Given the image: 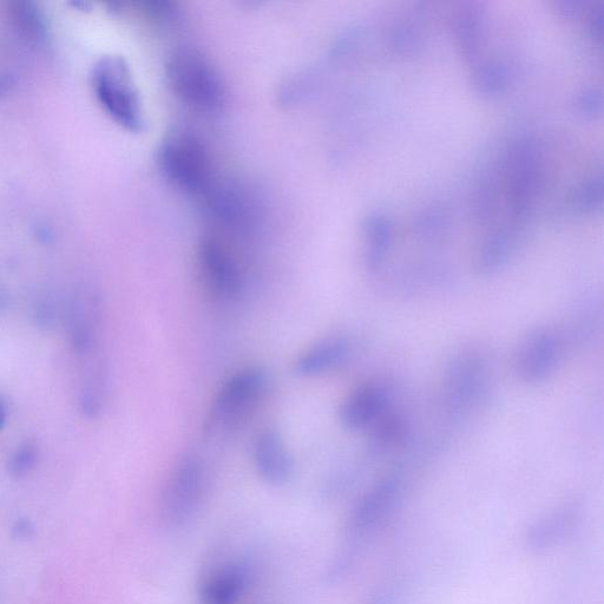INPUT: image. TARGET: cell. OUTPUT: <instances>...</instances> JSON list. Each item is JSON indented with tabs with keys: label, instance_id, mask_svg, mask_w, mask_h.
<instances>
[{
	"label": "cell",
	"instance_id": "1",
	"mask_svg": "<svg viewBox=\"0 0 604 604\" xmlns=\"http://www.w3.org/2000/svg\"><path fill=\"white\" fill-rule=\"evenodd\" d=\"M492 382V367L487 354L466 349L445 365L439 386V410L452 422L468 418L487 403Z\"/></svg>",
	"mask_w": 604,
	"mask_h": 604
},
{
	"label": "cell",
	"instance_id": "2",
	"mask_svg": "<svg viewBox=\"0 0 604 604\" xmlns=\"http://www.w3.org/2000/svg\"><path fill=\"white\" fill-rule=\"evenodd\" d=\"M404 490V475L395 471L379 478L360 496L347 520L346 550L333 568V577L344 575L353 566L361 547L397 510Z\"/></svg>",
	"mask_w": 604,
	"mask_h": 604
},
{
	"label": "cell",
	"instance_id": "3",
	"mask_svg": "<svg viewBox=\"0 0 604 604\" xmlns=\"http://www.w3.org/2000/svg\"><path fill=\"white\" fill-rule=\"evenodd\" d=\"M264 367H242L225 380L210 404L203 432L208 438L228 435L251 415L267 389Z\"/></svg>",
	"mask_w": 604,
	"mask_h": 604
},
{
	"label": "cell",
	"instance_id": "4",
	"mask_svg": "<svg viewBox=\"0 0 604 604\" xmlns=\"http://www.w3.org/2000/svg\"><path fill=\"white\" fill-rule=\"evenodd\" d=\"M157 162L174 187L192 195H208L215 187L212 156L198 137L189 134L169 136L161 144Z\"/></svg>",
	"mask_w": 604,
	"mask_h": 604
},
{
	"label": "cell",
	"instance_id": "5",
	"mask_svg": "<svg viewBox=\"0 0 604 604\" xmlns=\"http://www.w3.org/2000/svg\"><path fill=\"white\" fill-rule=\"evenodd\" d=\"M167 80L179 100L198 111H214L221 107L225 89L212 63L192 48L174 51L166 67Z\"/></svg>",
	"mask_w": 604,
	"mask_h": 604
},
{
	"label": "cell",
	"instance_id": "6",
	"mask_svg": "<svg viewBox=\"0 0 604 604\" xmlns=\"http://www.w3.org/2000/svg\"><path fill=\"white\" fill-rule=\"evenodd\" d=\"M205 492V466L198 456L188 453L176 462L164 485L160 511L166 527H186L198 514Z\"/></svg>",
	"mask_w": 604,
	"mask_h": 604
},
{
	"label": "cell",
	"instance_id": "7",
	"mask_svg": "<svg viewBox=\"0 0 604 604\" xmlns=\"http://www.w3.org/2000/svg\"><path fill=\"white\" fill-rule=\"evenodd\" d=\"M566 352L563 334L550 326L531 330L518 344L514 356V371L524 384L546 383L557 372Z\"/></svg>",
	"mask_w": 604,
	"mask_h": 604
},
{
	"label": "cell",
	"instance_id": "8",
	"mask_svg": "<svg viewBox=\"0 0 604 604\" xmlns=\"http://www.w3.org/2000/svg\"><path fill=\"white\" fill-rule=\"evenodd\" d=\"M97 95L107 113L122 127L137 131L143 126L139 95L126 63L110 58L98 68Z\"/></svg>",
	"mask_w": 604,
	"mask_h": 604
},
{
	"label": "cell",
	"instance_id": "9",
	"mask_svg": "<svg viewBox=\"0 0 604 604\" xmlns=\"http://www.w3.org/2000/svg\"><path fill=\"white\" fill-rule=\"evenodd\" d=\"M198 267L203 286L213 298L228 301L238 297L244 285L241 267L219 236L203 238L198 248Z\"/></svg>",
	"mask_w": 604,
	"mask_h": 604
},
{
	"label": "cell",
	"instance_id": "10",
	"mask_svg": "<svg viewBox=\"0 0 604 604\" xmlns=\"http://www.w3.org/2000/svg\"><path fill=\"white\" fill-rule=\"evenodd\" d=\"M392 409L393 392L390 387L380 382H367L345 397L338 417L346 430L367 432Z\"/></svg>",
	"mask_w": 604,
	"mask_h": 604
},
{
	"label": "cell",
	"instance_id": "11",
	"mask_svg": "<svg viewBox=\"0 0 604 604\" xmlns=\"http://www.w3.org/2000/svg\"><path fill=\"white\" fill-rule=\"evenodd\" d=\"M251 581V567L244 561L215 564L200 583L198 604H239Z\"/></svg>",
	"mask_w": 604,
	"mask_h": 604
},
{
	"label": "cell",
	"instance_id": "12",
	"mask_svg": "<svg viewBox=\"0 0 604 604\" xmlns=\"http://www.w3.org/2000/svg\"><path fill=\"white\" fill-rule=\"evenodd\" d=\"M67 321L72 350L81 358L91 356L100 328V295L88 288L77 291L69 301Z\"/></svg>",
	"mask_w": 604,
	"mask_h": 604
},
{
	"label": "cell",
	"instance_id": "13",
	"mask_svg": "<svg viewBox=\"0 0 604 604\" xmlns=\"http://www.w3.org/2000/svg\"><path fill=\"white\" fill-rule=\"evenodd\" d=\"M253 462L262 481L280 487L290 481L294 463L284 439L272 428L261 430L253 442Z\"/></svg>",
	"mask_w": 604,
	"mask_h": 604
},
{
	"label": "cell",
	"instance_id": "14",
	"mask_svg": "<svg viewBox=\"0 0 604 604\" xmlns=\"http://www.w3.org/2000/svg\"><path fill=\"white\" fill-rule=\"evenodd\" d=\"M352 343L344 336L315 341L293 361V372L300 378H317L345 365L352 356Z\"/></svg>",
	"mask_w": 604,
	"mask_h": 604
},
{
	"label": "cell",
	"instance_id": "15",
	"mask_svg": "<svg viewBox=\"0 0 604 604\" xmlns=\"http://www.w3.org/2000/svg\"><path fill=\"white\" fill-rule=\"evenodd\" d=\"M579 520V505H563L530 525L524 537L525 547L533 553H544L563 541Z\"/></svg>",
	"mask_w": 604,
	"mask_h": 604
},
{
	"label": "cell",
	"instance_id": "16",
	"mask_svg": "<svg viewBox=\"0 0 604 604\" xmlns=\"http://www.w3.org/2000/svg\"><path fill=\"white\" fill-rule=\"evenodd\" d=\"M516 240L515 229L502 227L492 231L478 248L475 258L476 271L482 275H491L500 271L507 265L514 252Z\"/></svg>",
	"mask_w": 604,
	"mask_h": 604
},
{
	"label": "cell",
	"instance_id": "17",
	"mask_svg": "<svg viewBox=\"0 0 604 604\" xmlns=\"http://www.w3.org/2000/svg\"><path fill=\"white\" fill-rule=\"evenodd\" d=\"M367 433H369L371 456L383 457L402 448L406 439L409 438L410 425L402 413L397 412L393 407Z\"/></svg>",
	"mask_w": 604,
	"mask_h": 604
},
{
	"label": "cell",
	"instance_id": "18",
	"mask_svg": "<svg viewBox=\"0 0 604 604\" xmlns=\"http://www.w3.org/2000/svg\"><path fill=\"white\" fill-rule=\"evenodd\" d=\"M485 10L481 3L462 4L452 19V31L457 38L463 56L474 62L478 54L481 30L484 26Z\"/></svg>",
	"mask_w": 604,
	"mask_h": 604
},
{
	"label": "cell",
	"instance_id": "19",
	"mask_svg": "<svg viewBox=\"0 0 604 604\" xmlns=\"http://www.w3.org/2000/svg\"><path fill=\"white\" fill-rule=\"evenodd\" d=\"M365 264L371 272L383 267L393 242V222L389 216L374 212L366 219Z\"/></svg>",
	"mask_w": 604,
	"mask_h": 604
},
{
	"label": "cell",
	"instance_id": "20",
	"mask_svg": "<svg viewBox=\"0 0 604 604\" xmlns=\"http://www.w3.org/2000/svg\"><path fill=\"white\" fill-rule=\"evenodd\" d=\"M108 396V372L103 361H96L84 380L80 395V409L84 417H101Z\"/></svg>",
	"mask_w": 604,
	"mask_h": 604
},
{
	"label": "cell",
	"instance_id": "21",
	"mask_svg": "<svg viewBox=\"0 0 604 604\" xmlns=\"http://www.w3.org/2000/svg\"><path fill=\"white\" fill-rule=\"evenodd\" d=\"M472 77H474V84L479 93L497 94L507 87L509 69L502 63L489 62L478 67Z\"/></svg>",
	"mask_w": 604,
	"mask_h": 604
},
{
	"label": "cell",
	"instance_id": "22",
	"mask_svg": "<svg viewBox=\"0 0 604 604\" xmlns=\"http://www.w3.org/2000/svg\"><path fill=\"white\" fill-rule=\"evenodd\" d=\"M448 225V218H446L443 210L437 207L423 210L415 220L416 231L429 241L441 239Z\"/></svg>",
	"mask_w": 604,
	"mask_h": 604
},
{
	"label": "cell",
	"instance_id": "23",
	"mask_svg": "<svg viewBox=\"0 0 604 604\" xmlns=\"http://www.w3.org/2000/svg\"><path fill=\"white\" fill-rule=\"evenodd\" d=\"M574 194L575 206L582 210H593L599 207L603 199V181L601 175H594L584 180Z\"/></svg>",
	"mask_w": 604,
	"mask_h": 604
},
{
	"label": "cell",
	"instance_id": "24",
	"mask_svg": "<svg viewBox=\"0 0 604 604\" xmlns=\"http://www.w3.org/2000/svg\"><path fill=\"white\" fill-rule=\"evenodd\" d=\"M37 462V446L32 443H25L19 446L10 459V474L15 477H24L35 469Z\"/></svg>",
	"mask_w": 604,
	"mask_h": 604
},
{
	"label": "cell",
	"instance_id": "25",
	"mask_svg": "<svg viewBox=\"0 0 604 604\" xmlns=\"http://www.w3.org/2000/svg\"><path fill=\"white\" fill-rule=\"evenodd\" d=\"M34 318L36 324L39 327L45 328V330L54 327L57 321L55 302L48 297L38 299L34 307Z\"/></svg>",
	"mask_w": 604,
	"mask_h": 604
},
{
	"label": "cell",
	"instance_id": "26",
	"mask_svg": "<svg viewBox=\"0 0 604 604\" xmlns=\"http://www.w3.org/2000/svg\"><path fill=\"white\" fill-rule=\"evenodd\" d=\"M602 91L596 88L584 89L582 93L577 96L576 107L584 115L594 116L600 113L602 109Z\"/></svg>",
	"mask_w": 604,
	"mask_h": 604
},
{
	"label": "cell",
	"instance_id": "27",
	"mask_svg": "<svg viewBox=\"0 0 604 604\" xmlns=\"http://www.w3.org/2000/svg\"><path fill=\"white\" fill-rule=\"evenodd\" d=\"M589 31L595 41L601 43L603 36V6H595L589 16Z\"/></svg>",
	"mask_w": 604,
	"mask_h": 604
},
{
	"label": "cell",
	"instance_id": "28",
	"mask_svg": "<svg viewBox=\"0 0 604 604\" xmlns=\"http://www.w3.org/2000/svg\"><path fill=\"white\" fill-rule=\"evenodd\" d=\"M35 536V525L31 521L22 518L12 527V537L18 541H28Z\"/></svg>",
	"mask_w": 604,
	"mask_h": 604
},
{
	"label": "cell",
	"instance_id": "29",
	"mask_svg": "<svg viewBox=\"0 0 604 604\" xmlns=\"http://www.w3.org/2000/svg\"><path fill=\"white\" fill-rule=\"evenodd\" d=\"M396 590L395 588L382 587L374 593L367 604H396Z\"/></svg>",
	"mask_w": 604,
	"mask_h": 604
},
{
	"label": "cell",
	"instance_id": "30",
	"mask_svg": "<svg viewBox=\"0 0 604 604\" xmlns=\"http://www.w3.org/2000/svg\"><path fill=\"white\" fill-rule=\"evenodd\" d=\"M6 419H8V409H6V404L3 398L0 397V431L4 429Z\"/></svg>",
	"mask_w": 604,
	"mask_h": 604
},
{
	"label": "cell",
	"instance_id": "31",
	"mask_svg": "<svg viewBox=\"0 0 604 604\" xmlns=\"http://www.w3.org/2000/svg\"><path fill=\"white\" fill-rule=\"evenodd\" d=\"M8 302H9L8 293H6L3 290V288H0V312H2L4 310V308H6V306H8Z\"/></svg>",
	"mask_w": 604,
	"mask_h": 604
}]
</instances>
